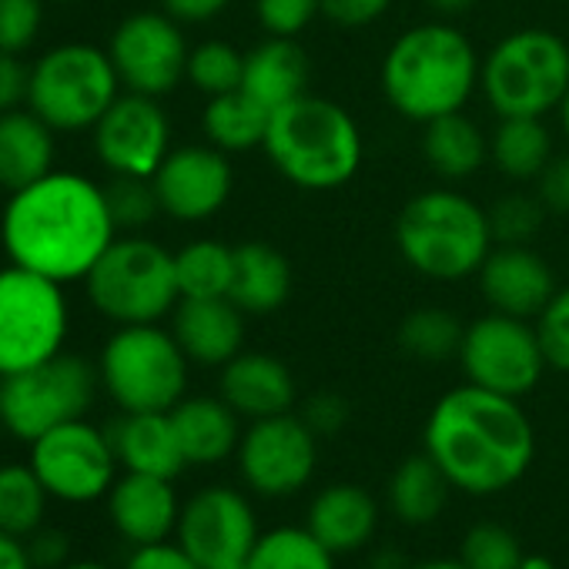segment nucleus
<instances>
[{
  "instance_id": "nucleus-40",
  "label": "nucleus",
  "mask_w": 569,
  "mask_h": 569,
  "mask_svg": "<svg viewBox=\"0 0 569 569\" xmlns=\"http://www.w3.org/2000/svg\"><path fill=\"white\" fill-rule=\"evenodd\" d=\"M519 539L499 522H476L462 539V562L466 569H519L522 562Z\"/></svg>"
},
{
  "instance_id": "nucleus-18",
  "label": "nucleus",
  "mask_w": 569,
  "mask_h": 569,
  "mask_svg": "<svg viewBox=\"0 0 569 569\" xmlns=\"http://www.w3.org/2000/svg\"><path fill=\"white\" fill-rule=\"evenodd\" d=\"M151 181L161 201V214L181 224H201L214 218L234 191L228 154L208 141L171 148Z\"/></svg>"
},
{
  "instance_id": "nucleus-33",
  "label": "nucleus",
  "mask_w": 569,
  "mask_h": 569,
  "mask_svg": "<svg viewBox=\"0 0 569 569\" xmlns=\"http://www.w3.org/2000/svg\"><path fill=\"white\" fill-rule=\"evenodd\" d=\"M234 248L218 238H194L174 251L181 299H224L231 289Z\"/></svg>"
},
{
  "instance_id": "nucleus-14",
  "label": "nucleus",
  "mask_w": 569,
  "mask_h": 569,
  "mask_svg": "<svg viewBox=\"0 0 569 569\" xmlns=\"http://www.w3.org/2000/svg\"><path fill=\"white\" fill-rule=\"evenodd\" d=\"M31 469L54 499L94 502L118 479V452L111 436L84 419H71L31 442Z\"/></svg>"
},
{
  "instance_id": "nucleus-45",
  "label": "nucleus",
  "mask_w": 569,
  "mask_h": 569,
  "mask_svg": "<svg viewBox=\"0 0 569 569\" xmlns=\"http://www.w3.org/2000/svg\"><path fill=\"white\" fill-rule=\"evenodd\" d=\"M349 416H352V409H349V402L339 392H316L306 402V409H302V419H306V426L316 436H336V432H342L346 422H349Z\"/></svg>"
},
{
  "instance_id": "nucleus-16",
  "label": "nucleus",
  "mask_w": 569,
  "mask_h": 569,
  "mask_svg": "<svg viewBox=\"0 0 569 569\" xmlns=\"http://www.w3.org/2000/svg\"><path fill=\"white\" fill-rule=\"evenodd\" d=\"M178 546L201 569H234L244 566L258 542V516L244 492L231 486L198 489L178 516Z\"/></svg>"
},
{
  "instance_id": "nucleus-22",
  "label": "nucleus",
  "mask_w": 569,
  "mask_h": 569,
  "mask_svg": "<svg viewBox=\"0 0 569 569\" xmlns=\"http://www.w3.org/2000/svg\"><path fill=\"white\" fill-rule=\"evenodd\" d=\"M171 332L194 366L221 369L244 352V312L224 299H181L171 312Z\"/></svg>"
},
{
  "instance_id": "nucleus-26",
  "label": "nucleus",
  "mask_w": 569,
  "mask_h": 569,
  "mask_svg": "<svg viewBox=\"0 0 569 569\" xmlns=\"http://www.w3.org/2000/svg\"><path fill=\"white\" fill-rule=\"evenodd\" d=\"M171 422L188 466H214L238 452L241 416L221 396H184L171 409Z\"/></svg>"
},
{
  "instance_id": "nucleus-28",
  "label": "nucleus",
  "mask_w": 569,
  "mask_h": 569,
  "mask_svg": "<svg viewBox=\"0 0 569 569\" xmlns=\"http://www.w3.org/2000/svg\"><path fill=\"white\" fill-rule=\"evenodd\" d=\"M54 171V128L31 108L0 114V188L21 191Z\"/></svg>"
},
{
  "instance_id": "nucleus-52",
  "label": "nucleus",
  "mask_w": 569,
  "mask_h": 569,
  "mask_svg": "<svg viewBox=\"0 0 569 569\" xmlns=\"http://www.w3.org/2000/svg\"><path fill=\"white\" fill-rule=\"evenodd\" d=\"M429 11L442 21H452V18H462L476 8V0H426Z\"/></svg>"
},
{
  "instance_id": "nucleus-56",
  "label": "nucleus",
  "mask_w": 569,
  "mask_h": 569,
  "mask_svg": "<svg viewBox=\"0 0 569 569\" xmlns=\"http://www.w3.org/2000/svg\"><path fill=\"white\" fill-rule=\"evenodd\" d=\"M61 569H108L101 562H71V566H61Z\"/></svg>"
},
{
  "instance_id": "nucleus-23",
  "label": "nucleus",
  "mask_w": 569,
  "mask_h": 569,
  "mask_svg": "<svg viewBox=\"0 0 569 569\" xmlns=\"http://www.w3.org/2000/svg\"><path fill=\"white\" fill-rule=\"evenodd\" d=\"M309 78L312 64L299 38H264L244 54L241 91L254 98L261 108L278 111L289 101L309 94Z\"/></svg>"
},
{
  "instance_id": "nucleus-48",
  "label": "nucleus",
  "mask_w": 569,
  "mask_h": 569,
  "mask_svg": "<svg viewBox=\"0 0 569 569\" xmlns=\"http://www.w3.org/2000/svg\"><path fill=\"white\" fill-rule=\"evenodd\" d=\"M124 569H201L178 542H154V546H134Z\"/></svg>"
},
{
  "instance_id": "nucleus-24",
  "label": "nucleus",
  "mask_w": 569,
  "mask_h": 569,
  "mask_svg": "<svg viewBox=\"0 0 569 569\" xmlns=\"http://www.w3.org/2000/svg\"><path fill=\"white\" fill-rule=\"evenodd\" d=\"M292 264L268 241H241L234 244V268L228 299L244 316H271L292 299Z\"/></svg>"
},
{
  "instance_id": "nucleus-8",
  "label": "nucleus",
  "mask_w": 569,
  "mask_h": 569,
  "mask_svg": "<svg viewBox=\"0 0 569 569\" xmlns=\"http://www.w3.org/2000/svg\"><path fill=\"white\" fill-rule=\"evenodd\" d=\"M191 359L174 332L154 326H118L104 342L98 376L121 412H171L188 392Z\"/></svg>"
},
{
  "instance_id": "nucleus-20",
  "label": "nucleus",
  "mask_w": 569,
  "mask_h": 569,
  "mask_svg": "<svg viewBox=\"0 0 569 569\" xmlns=\"http://www.w3.org/2000/svg\"><path fill=\"white\" fill-rule=\"evenodd\" d=\"M171 482L174 479L144 472H124L121 479H114L108 492V516L131 546L168 542V536L178 529L181 506Z\"/></svg>"
},
{
  "instance_id": "nucleus-37",
  "label": "nucleus",
  "mask_w": 569,
  "mask_h": 569,
  "mask_svg": "<svg viewBox=\"0 0 569 569\" xmlns=\"http://www.w3.org/2000/svg\"><path fill=\"white\" fill-rule=\"evenodd\" d=\"M244 78V51H238L228 41H201L188 54V84L201 91L204 98H218L228 91H238Z\"/></svg>"
},
{
  "instance_id": "nucleus-58",
  "label": "nucleus",
  "mask_w": 569,
  "mask_h": 569,
  "mask_svg": "<svg viewBox=\"0 0 569 569\" xmlns=\"http://www.w3.org/2000/svg\"><path fill=\"white\" fill-rule=\"evenodd\" d=\"M234 569H244V566H234Z\"/></svg>"
},
{
  "instance_id": "nucleus-42",
  "label": "nucleus",
  "mask_w": 569,
  "mask_h": 569,
  "mask_svg": "<svg viewBox=\"0 0 569 569\" xmlns=\"http://www.w3.org/2000/svg\"><path fill=\"white\" fill-rule=\"evenodd\" d=\"M322 14V0H254V21L264 38H302Z\"/></svg>"
},
{
  "instance_id": "nucleus-55",
  "label": "nucleus",
  "mask_w": 569,
  "mask_h": 569,
  "mask_svg": "<svg viewBox=\"0 0 569 569\" xmlns=\"http://www.w3.org/2000/svg\"><path fill=\"white\" fill-rule=\"evenodd\" d=\"M519 569H556L546 556H522Z\"/></svg>"
},
{
  "instance_id": "nucleus-15",
  "label": "nucleus",
  "mask_w": 569,
  "mask_h": 569,
  "mask_svg": "<svg viewBox=\"0 0 569 569\" xmlns=\"http://www.w3.org/2000/svg\"><path fill=\"white\" fill-rule=\"evenodd\" d=\"M171 14L138 11L128 14L108 44L124 91L164 98L188 78V38Z\"/></svg>"
},
{
  "instance_id": "nucleus-47",
  "label": "nucleus",
  "mask_w": 569,
  "mask_h": 569,
  "mask_svg": "<svg viewBox=\"0 0 569 569\" xmlns=\"http://www.w3.org/2000/svg\"><path fill=\"white\" fill-rule=\"evenodd\" d=\"M31 88V68L21 61V54L0 51V114H8L28 101Z\"/></svg>"
},
{
  "instance_id": "nucleus-57",
  "label": "nucleus",
  "mask_w": 569,
  "mask_h": 569,
  "mask_svg": "<svg viewBox=\"0 0 569 569\" xmlns=\"http://www.w3.org/2000/svg\"><path fill=\"white\" fill-rule=\"evenodd\" d=\"M51 4H78V0H51Z\"/></svg>"
},
{
  "instance_id": "nucleus-44",
  "label": "nucleus",
  "mask_w": 569,
  "mask_h": 569,
  "mask_svg": "<svg viewBox=\"0 0 569 569\" xmlns=\"http://www.w3.org/2000/svg\"><path fill=\"white\" fill-rule=\"evenodd\" d=\"M396 0H322V18L342 31H362L382 21Z\"/></svg>"
},
{
  "instance_id": "nucleus-27",
  "label": "nucleus",
  "mask_w": 569,
  "mask_h": 569,
  "mask_svg": "<svg viewBox=\"0 0 569 569\" xmlns=\"http://www.w3.org/2000/svg\"><path fill=\"white\" fill-rule=\"evenodd\" d=\"M306 526L336 556L356 552V549H362L376 536L379 506H376L369 489L352 486V482H336V486H326L312 499Z\"/></svg>"
},
{
  "instance_id": "nucleus-5",
  "label": "nucleus",
  "mask_w": 569,
  "mask_h": 569,
  "mask_svg": "<svg viewBox=\"0 0 569 569\" xmlns=\"http://www.w3.org/2000/svg\"><path fill=\"white\" fill-rule=\"evenodd\" d=\"M396 248L402 261L429 281L476 278L496 248L489 211L456 188H426L412 194L396 218Z\"/></svg>"
},
{
  "instance_id": "nucleus-13",
  "label": "nucleus",
  "mask_w": 569,
  "mask_h": 569,
  "mask_svg": "<svg viewBox=\"0 0 569 569\" xmlns=\"http://www.w3.org/2000/svg\"><path fill=\"white\" fill-rule=\"evenodd\" d=\"M238 472L254 496L284 499L309 486L319 466V436L302 416L281 412L248 422L238 442Z\"/></svg>"
},
{
  "instance_id": "nucleus-11",
  "label": "nucleus",
  "mask_w": 569,
  "mask_h": 569,
  "mask_svg": "<svg viewBox=\"0 0 569 569\" xmlns=\"http://www.w3.org/2000/svg\"><path fill=\"white\" fill-rule=\"evenodd\" d=\"M98 382L101 376L91 362L61 352L34 369L0 379V422L11 436L34 442L71 419H84Z\"/></svg>"
},
{
  "instance_id": "nucleus-2",
  "label": "nucleus",
  "mask_w": 569,
  "mask_h": 569,
  "mask_svg": "<svg viewBox=\"0 0 569 569\" xmlns=\"http://www.w3.org/2000/svg\"><path fill=\"white\" fill-rule=\"evenodd\" d=\"M422 442L449 486L469 496H492L516 486L536 456V432L519 399L472 382L449 389L432 406Z\"/></svg>"
},
{
  "instance_id": "nucleus-38",
  "label": "nucleus",
  "mask_w": 569,
  "mask_h": 569,
  "mask_svg": "<svg viewBox=\"0 0 569 569\" xmlns=\"http://www.w3.org/2000/svg\"><path fill=\"white\" fill-rule=\"evenodd\" d=\"M104 198L111 208V218L118 224V234H138L141 228H148L158 214H161V201L154 191L151 178H128V174H114L104 184Z\"/></svg>"
},
{
  "instance_id": "nucleus-3",
  "label": "nucleus",
  "mask_w": 569,
  "mask_h": 569,
  "mask_svg": "<svg viewBox=\"0 0 569 569\" xmlns=\"http://www.w3.org/2000/svg\"><path fill=\"white\" fill-rule=\"evenodd\" d=\"M482 58L476 44L452 21H422L402 31L379 68V84L389 108L412 121L429 124L436 118L466 111L479 91Z\"/></svg>"
},
{
  "instance_id": "nucleus-39",
  "label": "nucleus",
  "mask_w": 569,
  "mask_h": 569,
  "mask_svg": "<svg viewBox=\"0 0 569 569\" xmlns=\"http://www.w3.org/2000/svg\"><path fill=\"white\" fill-rule=\"evenodd\" d=\"M546 208L536 194L509 191L489 208V228L496 244H529L546 221Z\"/></svg>"
},
{
  "instance_id": "nucleus-54",
  "label": "nucleus",
  "mask_w": 569,
  "mask_h": 569,
  "mask_svg": "<svg viewBox=\"0 0 569 569\" xmlns=\"http://www.w3.org/2000/svg\"><path fill=\"white\" fill-rule=\"evenodd\" d=\"M556 114H559V131H562V138H566V148H569V91H566V98L559 101Z\"/></svg>"
},
{
  "instance_id": "nucleus-10",
  "label": "nucleus",
  "mask_w": 569,
  "mask_h": 569,
  "mask_svg": "<svg viewBox=\"0 0 569 569\" xmlns=\"http://www.w3.org/2000/svg\"><path fill=\"white\" fill-rule=\"evenodd\" d=\"M68 329L64 284L21 264L0 268V379L61 356Z\"/></svg>"
},
{
  "instance_id": "nucleus-9",
  "label": "nucleus",
  "mask_w": 569,
  "mask_h": 569,
  "mask_svg": "<svg viewBox=\"0 0 569 569\" xmlns=\"http://www.w3.org/2000/svg\"><path fill=\"white\" fill-rule=\"evenodd\" d=\"M118 98L121 78L104 48L58 44L31 68L28 108L54 131H94Z\"/></svg>"
},
{
  "instance_id": "nucleus-29",
  "label": "nucleus",
  "mask_w": 569,
  "mask_h": 569,
  "mask_svg": "<svg viewBox=\"0 0 569 569\" xmlns=\"http://www.w3.org/2000/svg\"><path fill=\"white\" fill-rule=\"evenodd\" d=\"M422 158L446 181H466L489 161V134L466 114H446L422 124Z\"/></svg>"
},
{
  "instance_id": "nucleus-36",
  "label": "nucleus",
  "mask_w": 569,
  "mask_h": 569,
  "mask_svg": "<svg viewBox=\"0 0 569 569\" xmlns=\"http://www.w3.org/2000/svg\"><path fill=\"white\" fill-rule=\"evenodd\" d=\"M48 489L38 472L21 462L0 466V529L11 536H31L41 529L48 512Z\"/></svg>"
},
{
  "instance_id": "nucleus-35",
  "label": "nucleus",
  "mask_w": 569,
  "mask_h": 569,
  "mask_svg": "<svg viewBox=\"0 0 569 569\" xmlns=\"http://www.w3.org/2000/svg\"><path fill=\"white\" fill-rule=\"evenodd\" d=\"M462 336H466V322L456 312L439 309V306L416 309L399 322V349L409 359H419V362H449V359H456L459 346H462Z\"/></svg>"
},
{
  "instance_id": "nucleus-59",
  "label": "nucleus",
  "mask_w": 569,
  "mask_h": 569,
  "mask_svg": "<svg viewBox=\"0 0 569 569\" xmlns=\"http://www.w3.org/2000/svg\"><path fill=\"white\" fill-rule=\"evenodd\" d=\"M0 429H4V422H0Z\"/></svg>"
},
{
  "instance_id": "nucleus-49",
  "label": "nucleus",
  "mask_w": 569,
  "mask_h": 569,
  "mask_svg": "<svg viewBox=\"0 0 569 569\" xmlns=\"http://www.w3.org/2000/svg\"><path fill=\"white\" fill-rule=\"evenodd\" d=\"M28 552L34 559V569H61V566H68L71 539L61 529H38V532H31Z\"/></svg>"
},
{
  "instance_id": "nucleus-17",
  "label": "nucleus",
  "mask_w": 569,
  "mask_h": 569,
  "mask_svg": "<svg viewBox=\"0 0 569 569\" xmlns=\"http://www.w3.org/2000/svg\"><path fill=\"white\" fill-rule=\"evenodd\" d=\"M94 151L111 174L154 178L171 151V121L158 98L124 91L94 124Z\"/></svg>"
},
{
  "instance_id": "nucleus-50",
  "label": "nucleus",
  "mask_w": 569,
  "mask_h": 569,
  "mask_svg": "<svg viewBox=\"0 0 569 569\" xmlns=\"http://www.w3.org/2000/svg\"><path fill=\"white\" fill-rule=\"evenodd\" d=\"M231 8V0H161V11L178 24H208Z\"/></svg>"
},
{
  "instance_id": "nucleus-19",
  "label": "nucleus",
  "mask_w": 569,
  "mask_h": 569,
  "mask_svg": "<svg viewBox=\"0 0 569 569\" xmlns=\"http://www.w3.org/2000/svg\"><path fill=\"white\" fill-rule=\"evenodd\" d=\"M479 292L492 312L536 319L559 289L549 261L529 244H496L479 268Z\"/></svg>"
},
{
  "instance_id": "nucleus-31",
  "label": "nucleus",
  "mask_w": 569,
  "mask_h": 569,
  "mask_svg": "<svg viewBox=\"0 0 569 569\" xmlns=\"http://www.w3.org/2000/svg\"><path fill=\"white\" fill-rule=\"evenodd\" d=\"M268 121H271V111L238 88V91L208 98L204 114H201V131L208 144L221 148L224 154H238V151H254L264 144Z\"/></svg>"
},
{
  "instance_id": "nucleus-34",
  "label": "nucleus",
  "mask_w": 569,
  "mask_h": 569,
  "mask_svg": "<svg viewBox=\"0 0 569 569\" xmlns=\"http://www.w3.org/2000/svg\"><path fill=\"white\" fill-rule=\"evenodd\" d=\"M244 569H336V552L309 526H278L258 536Z\"/></svg>"
},
{
  "instance_id": "nucleus-1",
  "label": "nucleus",
  "mask_w": 569,
  "mask_h": 569,
  "mask_svg": "<svg viewBox=\"0 0 569 569\" xmlns=\"http://www.w3.org/2000/svg\"><path fill=\"white\" fill-rule=\"evenodd\" d=\"M118 238L104 184L74 171H51L11 194L0 214V244L11 264L58 284L84 281Z\"/></svg>"
},
{
  "instance_id": "nucleus-41",
  "label": "nucleus",
  "mask_w": 569,
  "mask_h": 569,
  "mask_svg": "<svg viewBox=\"0 0 569 569\" xmlns=\"http://www.w3.org/2000/svg\"><path fill=\"white\" fill-rule=\"evenodd\" d=\"M539 332V346L546 352L549 369L569 372V284H559L546 309L532 319Z\"/></svg>"
},
{
  "instance_id": "nucleus-53",
  "label": "nucleus",
  "mask_w": 569,
  "mask_h": 569,
  "mask_svg": "<svg viewBox=\"0 0 569 569\" xmlns=\"http://www.w3.org/2000/svg\"><path fill=\"white\" fill-rule=\"evenodd\" d=\"M412 569H466L462 559H429V562H419Z\"/></svg>"
},
{
  "instance_id": "nucleus-21",
  "label": "nucleus",
  "mask_w": 569,
  "mask_h": 569,
  "mask_svg": "<svg viewBox=\"0 0 569 569\" xmlns=\"http://www.w3.org/2000/svg\"><path fill=\"white\" fill-rule=\"evenodd\" d=\"M218 396L248 422L292 412L296 406V376L281 359L268 352H238L228 366H221Z\"/></svg>"
},
{
  "instance_id": "nucleus-51",
  "label": "nucleus",
  "mask_w": 569,
  "mask_h": 569,
  "mask_svg": "<svg viewBox=\"0 0 569 569\" xmlns=\"http://www.w3.org/2000/svg\"><path fill=\"white\" fill-rule=\"evenodd\" d=\"M0 569H34V559L21 536H11L0 529Z\"/></svg>"
},
{
  "instance_id": "nucleus-6",
  "label": "nucleus",
  "mask_w": 569,
  "mask_h": 569,
  "mask_svg": "<svg viewBox=\"0 0 569 569\" xmlns=\"http://www.w3.org/2000/svg\"><path fill=\"white\" fill-rule=\"evenodd\" d=\"M479 91L496 118H546L569 91V44L549 28H519L482 58Z\"/></svg>"
},
{
  "instance_id": "nucleus-30",
  "label": "nucleus",
  "mask_w": 569,
  "mask_h": 569,
  "mask_svg": "<svg viewBox=\"0 0 569 569\" xmlns=\"http://www.w3.org/2000/svg\"><path fill=\"white\" fill-rule=\"evenodd\" d=\"M552 154V131L542 118H499L489 134V161L509 181H536Z\"/></svg>"
},
{
  "instance_id": "nucleus-43",
  "label": "nucleus",
  "mask_w": 569,
  "mask_h": 569,
  "mask_svg": "<svg viewBox=\"0 0 569 569\" xmlns=\"http://www.w3.org/2000/svg\"><path fill=\"white\" fill-rule=\"evenodd\" d=\"M44 28V0H0V51L24 54Z\"/></svg>"
},
{
  "instance_id": "nucleus-12",
  "label": "nucleus",
  "mask_w": 569,
  "mask_h": 569,
  "mask_svg": "<svg viewBox=\"0 0 569 569\" xmlns=\"http://www.w3.org/2000/svg\"><path fill=\"white\" fill-rule=\"evenodd\" d=\"M456 359L466 372V382L509 399L529 396L549 369L536 322L492 309L466 326Z\"/></svg>"
},
{
  "instance_id": "nucleus-4",
  "label": "nucleus",
  "mask_w": 569,
  "mask_h": 569,
  "mask_svg": "<svg viewBox=\"0 0 569 569\" xmlns=\"http://www.w3.org/2000/svg\"><path fill=\"white\" fill-rule=\"evenodd\" d=\"M261 151L299 191H336L359 174L366 141L359 121L339 101L302 94L271 111Z\"/></svg>"
},
{
  "instance_id": "nucleus-46",
  "label": "nucleus",
  "mask_w": 569,
  "mask_h": 569,
  "mask_svg": "<svg viewBox=\"0 0 569 569\" xmlns=\"http://www.w3.org/2000/svg\"><path fill=\"white\" fill-rule=\"evenodd\" d=\"M536 198L549 214H569V151L552 154V161L536 178Z\"/></svg>"
},
{
  "instance_id": "nucleus-32",
  "label": "nucleus",
  "mask_w": 569,
  "mask_h": 569,
  "mask_svg": "<svg viewBox=\"0 0 569 569\" xmlns=\"http://www.w3.org/2000/svg\"><path fill=\"white\" fill-rule=\"evenodd\" d=\"M449 479L446 472L422 452L406 459L392 479H389V506L406 526H426L432 522L449 499Z\"/></svg>"
},
{
  "instance_id": "nucleus-7",
  "label": "nucleus",
  "mask_w": 569,
  "mask_h": 569,
  "mask_svg": "<svg viewBox=\"0 0 569 569\" xmlns=\"http://www.w3.org/2000/svg\"><path fill=\"white\" fill-rule=\"evenodd\" d=\"M84 289L114 326H154L181 302L174 254L144 234H118L88 271Z\"/></svg>"
},
{
  "instance_id": "nucleus-25",
  "label": "nucleus",
  "mask_w": 569,
  "mask_h": 569,
  "mask_svg": "<svg viewBox=\"0 0 569 569\" xmlns=\"http://www.w3.org/2000/svg\"><path fill=\"white\" fill-rule=\"evenodd\" d=\"M108 436L118 452V462L128 472L178 479L188 466L171 412H124Z\"/></svg>"
}]
</instances>
